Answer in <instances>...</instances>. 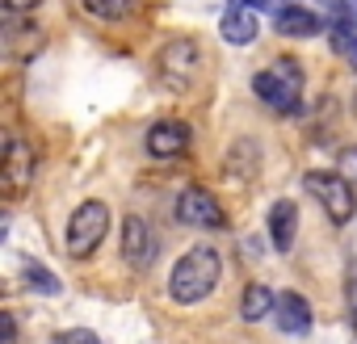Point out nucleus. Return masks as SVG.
Wrapping results in <instances>:
<instances>
[{
  "instance_id": "obj_1",
  "label": "nucleus",
  "mask_w": 357,
  "mask_h": 344,
  "mask_svg": "<svg viewBox=\"0 0 357 344\" xmlns=\"http://www.w3.org/2000/svg\"><path fill=\"white\" fill-rule=\"evenodd\" d=\"M219 273H223V260H219L215 248H190L181 260L172 265V273H168V294H172V302L194 306V302L211 298L215 286H219Z\"/></svg>"
},
{
  "instance_id": "obj_2",
  "label": "nucleus",
  "mask_w": 357,
  "mask_h": 344,
  "mask_svg": "<svg viewBox=\"0 0 357 344\" xmlns=\"http://www.w3.org/2000/svg\"><path fill=\"white\" fill-rule=\"evenodd\" d=\"M303 84H307L303 63L290 59V55L273 59L269 68H261V72L252 76V93H257L273 114H294V109L303 105Z\"/></svg>"
},
{
  "instance_id": "obj_3",
  "label": "nucleus",
  "mask_w": 357,
  "mask_h": 344,
  "mask_svg": "<svg viewBox=\"0 0 357 344\" xmlns=\"http://www.w3.org/2000/svg\"><path fill=\"white\" fill-rule=\"evenodd\" d=\"M202 63H206V51H202L194 38H172V42L160 47V55H155V76H160V84H164L168 93L185 97V93H194V84H198V76H202Z\"/></svg>"
},
{
  "instance_id": "obj_4",
  "label": "nucleus",
  "mask_w": 357,
  "mask_h": 344,
  "mask_svg": "<svg viewBox=\"0 0 357 344\" xmlns=\"http://www.w3.org/2000/svg\"><path fill=\"white\" fill-rule=\"evenodd\" d=\"M105 231H109V206H105V202H97V198H89V202H80V206H76V214L68 219L63 252H68L72 260H89V256L101 248Z\"/></svg>"
},
{
  "instance_id": "obj_5",
  "label": "nucleus",
  "mask_w": 357,
  "mask_h": 344,
  "mask_svg": "<svg viewBox=\"0 0 357 344\" xmlns=\"http://www.w3.org/2000/svg\"><path fill=\"white\" fill-rule=\"evenodd\" d=\"M303 189L319 202V210H324L336 227H344V223L357 214V198H353V185H349L344 172H307V177H303Z\"/></svg>"
},
{
  "instance_id": "obj_6",
  "label": "nucleus",
  "mask_w": 357,
  "mask_h": 344,
  "mask_svg": "<svg viewBox=\"0 0 357 344\" xmlns=\"http://www.w3.org/2000/svg\"><path fill=\"white\" fill-rule=\"evenodd\" d=\"M34 177H38V151H34L22 134H9L5 159H0V185H5V198H9V202L26 198L30 185H34Z\"/></svg>"
},
{
  "instance_id": "obj_7",
  "label": "nucleus",
  "mask_w": 357,
  "mask_h": 344,
  "mask_svg": "<svg viewBox=\"0 0 357 344\" xmlns=\"http://www.w3.org/2000/svg\"><path fill=\"white\" fill-rule=\"evenodd\" d=\"M176 223L185 227H202V231H223L227 227V214L219 206V198L202 185H190L181 198H176Z\"/></svg>"
},
{
  "instance_id": "obj_8",
  "label": "nucleus",
  "mask_w": 357,
  "mask_h": 344,
  "mask_svg": "<svg viewBox=\"0 0 357 344\" xmlns=\"http://www.w3.org/2000/svg\"><path fill=\"white\" fill-rule=\"evenodd\" d=\"M151 260H155V235H151V227L139 214H126V223H122V265H130L135 273H143V269H151Z\"/></svg>"
},
{
  "instance_id": "obj_9",
  "label": "nucleus",
  "mask_w": 357,
  "mask_h": 344,
  "mask_svg": "<svg viewBox=\"0 0 357 344\" xmlns=\"http://www.w3.org/2000/svg\"><path fill=\"white\" fill-rule=\"evenodd\" d=\"M190 151V126L181 118H164L147 130V155L151 159H176Z\"/></svg>"
},
{
  "instance_id": "obj_10",
  "label": "nucleus",
  "mask_w": 357,
  "mask_h": 344,
  "mask_svg": "<svg viewBox=\"0 0 357 344\" xmlns=\"http://www.w3.org/2000/svg\"><path fill=\"white\" fill-rule=\"evenodd\" d=\"M219 30H223V42H231V47H248V42L257 38V9L248 5V0H227Z\"/></svg>"
},
{
  "instance_id": "obj_11",
  "label": "nucleus",
  "mask_w": 357,
  "mask_h": 344,
  "mask_svg": "<svg viewBox=\"0 0 357 344\" xmlns=\"http://www.w3.org/2000/svg\"><path fill=\"white\" fill-rule=\"evenodd\" d=\"M273 319H278V331H286V336H307V331H311V302H307L298 290H286V294H278Z\"/></svg>"
},
{
  "instance_id": "obj_12",
  "label": "nucleus",
  "mask_w": 357,
  "mask_h": 344,
  "mask_svg": "<svg viewBox=\"0 0 357 344\" xmlns=\"http://www.w3.org/2000/svg\"><path fill=\"white\" fill-rule=\"evenodd\" d=\"M273 30L286 34V38H315L324 30V17L311 13V9H303V5H286V9L273 13Z\"/></svg>"
},
{
  "instance_id": "obj_13",
  "label": "nucleus",
  "mask_w": 357,
  "mask_h": 344,
  "mask_svg": "<svg viewBox=\"0 0 357 344\" xmlns=\"http://www.w3.org/2000/svg\"><path fill=\"white\" fill-rule=\"evenodd\" d=\"M294 231H298V206H294L290 198L273 202V206H269V244H273L278 252H290V248H294Z\"/></svg>"
},
{
  "instance_id": "obj_14",
  "label": "nucleus",
  "mask_w": 357,
  "mask_h": 344,
  "mask_svg": "<svg viewBox=\"0 0 357 344\" xmlns=\"http://www.w3.org/2000/svg\"><path fill=\"white\" fill-rule=\"evenodd\" d=\"M269 306H278V294H269V286H261V281H252V286L244 290V298H240V315H244L248 323L265 319Z\"/></svg>"
},
{
  "instance_id": "obj_15",
  "label": "nucleus",
  "mask_w": 357,
  "mask_h": 344,
  "mask_svg": "<svg viewBox=\"0 0 357 344\" xmlns=\"http://www.w3.org/2000/svg\"><path fill=\"white\" fill-rule=\"evenodd\" d=\"M332 51L357 72V22H349V17H336V26H332Z\"/></svg>"
},
{
  "instance_id": "obj_16",
  "label": "nucleus",
  "mask_w": 357,
  "mask_h": 344,
  "mask_svg": "<svg viewBox=\"0 0 357 344\" xmlns=\"http://www.w3.org/2000/svg\"><path fill=\"white\" fill-rule=\"evenodd\" d=\"M80 5H84V13L97 17V22H122V17L135 13L139 0H80Z\"/></svg>"
},
{
  "instance_id": "obj_17",
  "label": "nucleus",
  "mask_w": 357,
  "mask_h": 344,
  "mask_svg": "<svg viewBox=\"0 0 357 344\" xmlns=\"http://www.w3.org/2000/svg\"><path fill=\"white\" fill-rule=\"evenodd\" d=\"M22 277H26V286H34L38 294H59V277H55V273H47L38 260H30Z\"/></svg>"
},
{
  "instance_id": "obj_18",
  "label": "nucleus",
  "mask_w": 357,
  "mask_h": 344,
  "mask_svg": "<svg viewBox=\"0 0 357 344\" xmlns=\"http://www.w3.org/2000/svg\"><path fill=\"white\" fill-rule=\"evenodd\" d=\"M55 344H101V340H97V336H93L89 327H72V331H63V336H59Z\"/></svg>"
},
{
  "instance_id": "obj_19",
  "label": "nucleus",
  "mask_w": 357,
  "mask_h": 344,
  "mask_svg": "<svg viewBox=\"0 0 357 344\" xmlns=\"http://www.w3.org/2000/svg\"><path fill=\"white\" fill-rule=\"evenodd\" d=\"M340 172H344L349 181H357V147H344L340 151Z\"/></svg>"
},
{
  "instance_id": "obj_20",
  "label": "nucleus",
  "mask_w": 357,
  "mask_h": 344,
  "mask_svg": "<svg viewBox=\"0 0 357 344\" xmlns=\"http://www.w3.org/2000/svg\"><path fill=\"white\" fill-rule=\"evenodd\" d=\"M0 336H5V344H13V340H17V315H13V311L0 315Z\"/></svg>"
},
{
  "instance_id": "obj_21",
  "label": "nucleus",
  "mask_w": 357,
  "mask_h": 344,
  "mask_svg": "<svg viewBox=\"0 0 357 344\" xmlns=\"http://www.w3.org/2000/svg\"><path fill=\"white\" fill-rule=\"evenodd\" d=\"M0 5H5V13H34L43 0H0Z\"/></svg>"
},
{
  "instance_id": "obj_22",
  "label": "nucleus",
  "mask_w": 357,
  "mask_h": 344,
  "mask_svg": "<svg viewBox=\"0 0 357 344\" xmlns=\"http://www.w3.org/2000/svg\"><path fill=\"white\" fill-rule=\"evenodd\" d=\"M248 5H252V9H273V13H278V9L294 5V0H248Z\"/></svg>"
},
{
  "instance_id": "obj_23",
  "label": "nucleus",
  "mask_w": 357,
  "mask_h": 344,
  "mask_svg": "<svg viewBox=\"0 0 357 344\" xmlns=\"http://www.w3.org/2000/svg\"><path fill=\"white\" fill-rule=\"evenodd\" d=\"M324 5H328L336 17H349V5H344V0H324ZM349 22H353V17H349Z\"/></svg>"
},
{
  "instance_id": "obj_24",
  "label": "nucleus",
  "mask_w": 357,
  "mask_h": 344,
  "mask_svg": "<svg viewBox=\"0 0 357 344\" xmlns=\"http://www.w3.org/2000/svg\"><path fill=\"white\" fill-rule=\"evenodd\" d=\"M353 336H357V302H353Z\"/></svg>"
},
{
  "instance_id": "obj_25",
  "label": "nucleus",
  "mask_w": 357,
  "mask_h": 344,
  "mask_svg": "<svg viewBox=\"0 0 357 344\" xmlns=\"http://www.w3.org/2000/svg\"><path fill=\"white\" fill-rule=\"evenodd\" d=\"M353 114H357V97H353Z\"/></svg>"
}]
</instances>
